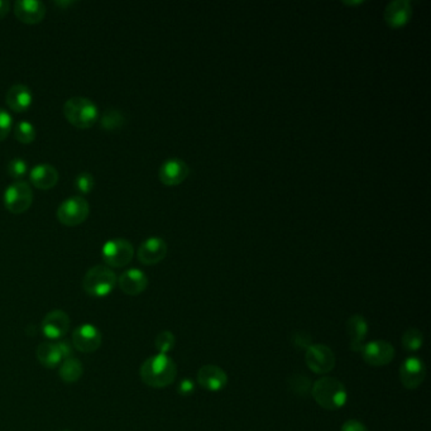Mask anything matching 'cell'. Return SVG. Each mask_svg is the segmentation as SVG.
<instances>
[{
    "label": "cell",
    "instance_id": "cell-34",
    "mask_svg": "<svg viewBox=\"0 0 431 431\" xmlns=\"http://www.w3.org/2000/svg\"><path fill=\"white\" fill-rule=\"evenodd\" d=\"M340 431H368V429L358 420H348L343 424Z\"/></svg>",
    "mask_w": 431,
    "mask_h": 431
},
{
    "label": "cell",
    "instance_id": "cell-5",
    "mask_svg": "<svg viewBox=\"0 0 431 431\" xmlns=\"http://www.w3.org/2000/svg\"><path fill=\"white\" fill-rule=\"evenodd\" d=\"M6 209L12 214H22L31 208L33 192L31 186L25 181H15L8 186L3 195Z\"/></svg>",
    "mask_w": 431,
    "mask_h": 431
},
{
    "label": "cell",
    "instance_id": "cell-23",
    "mask_svg": "<svg viewBox=\"0 0 431 431\" xmlns=\"http://www.w3.org/2000/svg\"><path fill=\"white\" fill-rule=\"evenodd\" d=\"M58 373L63 382L75 383L84 375V367L77 358L70 357L62 362Z\"/></svg>",
    "mask_w": 431,
    "mask_h": 431
},
{
    "label": "cell",
    "instance_id": "cell-10",
    "mask_svg": "<svg viewBox=\"0 0 431 431\" xmlns=\"http://www.w3.org/2000/svg\"><path fill=\"white\" fill-rule=\"evenodd\" d=\"M103 343V335L93 324H82L73 332V345L81 353H94Z\"/></svg>",
    "mask_w": 431,
    "mask_h": 431
},
{
    "label": "cell",
    "instance_id": "cell-24",
    "mask_svg": "<svg viewBox=\"0 0 431 431\" xmlns=\"http://www.w3.org/2000/svg\"><path fill=\"white\" fill-rule=\"evenodd\" d=\"M125 124V117L123 113L118 109H106L100 118L101 128L109 132L120 130Z\"/></svg>",
    "mask_w": 431,
    "mask_h": 431
},
{
    "label": "cell",
    "instance_id": "cell-26",
    "mask_svg": "<svg viewBox=\"0 0 431 431\" xmlns=\"http://www.w3.org/2000/svg\"><path fill=\"white\" fill-rule=\"evenodd\" d=\"M424 344V334L416 327H410L402 335V346L407 351H418Z\"/></svg>",
    "mask_w": 431,
    "mask_h": 431
},
{
    "label": "cell",
    "instance_id": "cell-33",
    "mask_svg": "<svg viewBox=\"0 0 431 431\" xmlns=\"http://www.w3.org/2000/svg\"><path fill=\"white\" fill-rule=\"evenodd\" d=\"M194 391H195V383H194L192 380L184 378V380L180 381L179 386H177V392L181 396H184V397L192 396L194 394Z\"/></svg>",
    "mask_w": 431,
    "mask_h": 431
},
{
    "label": "cell",
    "instance_id": "cell-15",
    "mask_svg": "<svg viewBox=\"0 0 431 431\" xmlns=\"http://www.w3.org/2000/svg\"><path fill=\"white\" fill-rule=\"evenodd\" d=\"M167 243L160 237H151L144 240L138 249V259L143 265L160 263L167 256Z\"/></svg>",
    "mask_w": 431,
    "mask_h": 431
},
{
    "label": "cell",
    "instance_id": "cell-29",
    "mask_svg": "<svg viewBox=\"0 0 431 431\" xmlns=\"http://www.w3.org/2000/svg\"><path fill=\"white\" fill-rule=\"evenodd\" d=\"M94 185H95V179L93 175L87 171L79 173L75 179V187L81 194H89L93 190Z\"/></svg>",
    "mask_w": 431,
    "mask_h": 431
},
{
    "label": "cell",
    "instance_id": "cell-13",
    "mask_svg": "<svg viewBox=\"0 0 431 431\" xmlns=\"http://www.w3.org/2000/svg\"><path fill=\"white\" fill-rule=\"evenodd\" d=\"M190 173V168L181 158H168L160 167L158 177L163 185L176 186L184 182Z\"/></svg>",
    "mask_w": 431,
    "mask_h": 431
},
{
    "label": "cell",
    "instance_id": "cell-20",
    "mask_svg": "<svg viewBox=\"0 0 431 431\" xmlns=\"http://www.w3.org/2000/svg\"><path fill=\"white\" fill-rule=\"evenodd\" d=\"M58 171L49 163H42L33 167L30 171L32 185L41 190H49L58 182Z\"/></svg>",
    "mask_w": 431,
    "mask_h": 431
},
{
    "label": "cell",
    "instance_id": "cell-21",
    "mask_svg": "<svg viewBox=\"0 0 431 431\" xmlns=\"http://www.w3.org/2000/svg\"><path fill=\"white\" fill-rule=\"evenodd\" d=\"M346 330L351 339V351H362L364 339L368 334V323L362 315H353L346 321Z\"/></svg>",
    "mask_w": 431,
    "mask_h": 431
},
{
    "label": "cell",
    "instance_id": "cell-16",
    "mask_svg": "<svg viewBox=\"0 0 431 431\" xmlns=\"http://www.w3.org/2000/svg\"><path fill=\"white\" fill-rule=\"evenodd\" d=\"M14 14L27 25L41 23L46 15V6L38 0H17L14 3Z\"/></svg>",
    "mask_w": 431,
    "mask_h": 431
},
{
    "label": "cell",
    "instance_id": "cell-36",
    "mask_svg": "<svg viewBox=\"0 0 431 431\" xmlns=\"http://www.w3.org/2000/svg\"><path fill=\"white\" fill-rule=\"evenodd\" d=\"M62 431H70V430H62Z\"/></svg>",
    "mask_w": 431,
    "mask_h": 431
},
{
    "label": "cell",
    "instance_id": "cell-11",
    "mask_svg": "<svg viewBox=\"0 0 431 431\" xmlns=\"http://www.w3.org/2000/svg\"><path fill=\"white\" fill-rule=\"evenodd\" d=\"M70 316L62 310H52L46 315L41 324V332L49 340H60L68 333Z\"/></svg>",
    "mask_w": 431,
    "mask_h": 431
},
{
    "label": "cell",
    "instance_id": "cell-7",
    "mask_svg": "<svg viewBox=\"0 0 431 431\" xmlns=\"http://www.w3.org/2000/svg\"><path fill=\"white\" fill-rule=\"evenodd\" d=\"M135 256V248L130 240L114 238L106 240L101 248V257L109 267L122 268L130 263Z\"/></svg>",
    "mask_w": 431,
    "mask_h": 431
},
{
    "label": "cell",
    "instance_id": "cell-19",
    "mask_svg": "<svg viewBox=\"0 0 431 431\" xmlns=\"http://www.w3.org/2000/svg\"><path fill=\"white\" fill-rule=\"evenodd\" d=\"M6 101L12 111L23 113L27 109H30L33 101V94L30 87H25L23 84H15L8 89Z\"/></svg>",
    "mask_w": 431,
    "mask_h": 431
},
{
    "label": "cell",
    "instance_id": "cell-2",
    "mask_svg": "<svg viewBox=\"0 0 431 431\" xmlns=\"http://www.w3.org/2000/svg\"><path fill=\"white\" fill-rule=\"evenodd\" d=\"M311 396L319 406L335 411L344 406L348 392L344 385L332 377H323L311 386Z\"/></svg>",
    "mask_w": 431,
    "mask_h": 431
},
{
    "label": "cell",
    "instance_id": "cell-28",
    "mask_svg": "<svg viewBox=\"0 0 431 431\" xmlns=\"http://www.w3.org/2000/svg\"><path fill=\"white\" fill-rule=\"evenodd\" d=\"M175 345H176V338H175L173 332H170V330L161 332L154 340V346L160 354H167L168 351H173Z\"/></svg>",
    "mask_w": 431,
    "mask_h": 431
},
{
    "label": "cell",
    "instance_id": "cell-18",
    "mask_svg": "<svg viewBox=\"0 0 431 431\" xmlns=\"http://www.w3.org/2000/svg\"><path fill=\"white\" fill-rule=\"evenodd\" d=\"M118 285L125 295L137 296L147 289L148 277L141 270L130 268L119 276Z\"/></svg>",
    "mask_w": 431,
    "mask_h": 431
},
{
    "label": "cell",
    "instance_id": "cell-6",
    "mask_svg": "<svg viewBox=\"0 0 431 431\" xmlns=\"http://www.w3.org/2000/svg\"><path fill=\"white\" fill-rule=\"evenodd\" d=\"M90 214V205L82 196H71L62 201L57 209V219L66 227H76L85 222Z\"/></svg>",
    "mask_w": 431,
    "mask_h": 431
},
{
    "label": "cell",
    "instance_id": "cell-3",
    "mask_svg": "<svg viewBox=\"0 0 431 431\" xmlns=\"http://www.w3.org/2000/svg\"><path fill=\"white\" fill-rule=\"evenodd\" d=\"M63 115L79 130L92 128L99 120V109L90 99L74 96L63 104Z\"/></svg>",
    "mask_w": 431,
    "mask_h": 431
},
{
    "label": "cell",
    "instance_id": "cell-9",
    "mask_svg": "<svg viewBox=\"0 0 431 431\" xmlns=\"http://www.w3.org/2000/svg\"><path fill=\"white\" fill-rule=\"evenodd\" d=\"M362 357L367 364L372 367H383L394 361V345L386 340H373L364 344L362 349Z\"/></svg>",
    "mask_w": 431,
    "mask_h": 431
},
{
    "label": "cell",
    "instance_id": "cell-14",
    "mask_svg": "<svg viewBox=\"0 0 431 431\" xmlns=\"http://www.w3.org/2000/svg\"><path fill=\"white\" fill-rule=\"evenodd\" d=\"M197 381L201 387L205 388L210 392H219L228 385V375L225 370L214 366V364H206L201 367L197 372Z\"/></svg>",
    "mask_w": 431,
    "mask_h": 431
},
{
    "label": "cell",
    "instance_id": "cell-32",
    "mask_svg": "<svg viewBox=\"0 0 431 431\" xmlns=\"http://www.w3.org/2000/svg\"><path fill=\"white\" fill-rule=\"evenodd\" d=\"M13 127V117L9 111L0 108V142L9 136Z\"/></svg>",
    "mask_w": 431,
    "mask_h": 431
},
{
    "label": "cell",
    "instance_id": "cell-31",
    "mask_svg": "<svg viewBox=\"0 0 431 431\" xmlns=\"http://www.w3.org/2000/svg\"><path fill=\"white\" fill-rule=\"evenodd\" d=\"M291 343L295 346L296 349H308L310 345L313 344V339L311 335L306 333V332H302V330H297L291 334Z\"/></svg>",
    "mask_w": 431,
    "mask_h": 431
},
{
    "label": "cell",
    "instance_id": "cell-12",
    "mask_svg": "<svg viewBox=\"0 0 431 431\" xmlns=\"http://www.w3.org/2000/svg\"><path fill=\"white\" fill-rule=\"evenodd\" d=\"M426 368L424 362L418 357L406 358L400 367V380L404 387L416 389L424 382Z\"/></svg>",
    "mask_w": 431,
    "mask_h": 431
},
{
    "label": "cell",
    "instance_id": "cell-4",
    "mask_svg": "<svg viewBox=\"0 0 431 431\" xmlns=\"http://www.w3.org/2000/svg\"><path fill=\"white\" fill-rule=\"evenodd\" d=\"M117 284V275L108 266H94L82 278L84 291L96 299L109 295Z\"/></svg>",
    "mask_w": 431,
    "mask_h": 431
},
{
    "label": "cell",
    "instance_id": "cell-22",
    "mask_svg": "<svg viewBox=\"0 0 431 431\" xmlns=\"http://www.w3.org/2000/svg\"><path fill=\"white\" fill-rule=\"evenodd\" d=\"M37 359L39 363L49 370L56 368L65 361L58 343H51V342L38 345Z\"/></svg>",
    "mask_w": 431,
    "mask_h": 431
},
{
    "label": "cell",
    "instance_id": "cell-1",
    "mask_svg": "<svg viewBox=\"0 0 431 431\" xmlns=\"http://www.w3.org/2000/svg\"><path fill=\"white\" fill-rule=\"evenodd\" d=\"M139 376L149 387L165 388L173 385L177 376V367L167 354H156L144 361Z\"/></svg>",
    "mask_w": 431,
    "mask_h": 431
},
{
    "label": "cell",
    "instance_id": "cell-35",
    "mask_svg": "<svg viewBox=\"0 0 431 431\" xmlns=\"http://www.w3.org/2000/svg\"><path fill=\"white\" fill-rule=\"evenodd\" d=\"M11 11V3L8 0H0V19L4 18Z\"/></svg>",
    "mask_w": 431,
    "mask_h": 431
},
{
    "label": "cell",
    "instance_id": "cell-8",
    "mask_svg": "<svg viewBox=\"0 0 431 431\" xmlns=\"http://www.w3.org/2000/svg\"><path fill=\"white\" fill-rule=\"evenodd\" d=\"M305 361L308 368L316 375H327L335 367L333 351L324 344H311L305 353Z\"/></svg>",
    "mask_w": 431,
    "mask_h": 431
},
{
    "label": "cell",
    "instance_id": "cell-25",
    "mask_svg": "<svg viewBox=\"0 0 431 431\" xmlns=\"http://www.w3.org/2000/svg\"><path fill=\"white\" fill-rule=\"evenodd\" d=\"M289 388L291 392H294L296 396H300V397H305L308 394H311V381L308 380V377L301 373H295L292 376L289 377Z\"/></svg>",
    "mask_w": 431,
    "mask_h": 431
},
{
    "label": "cell",
    "instance_id": "cell-27",
    "mask_svg": "<svg viewBox=\"0 0 431 431\" xmlns=\"http://www.w3.org/2000/svg\"><path fill=\"white\" fill-rule=\"evenodd\" d=\"M14 137L18 142L30 144L36 139V128L28 120H20L14 127Z\"/></svg>",
    "mask_w": 431,
    "mask_h": 431
},
{
    "label": "cell",
    "instance_id": "cell-30",
    "mask_svg": "<svg viewBox=\"0 0 431 431\" xmlns=\"http://www.w3.org/2000/svg\"><path fill=\"white\" fill-rule=\"evenodd\" d=\"M6 168H8L9 176H12L13 179L17 181L25 177V173H28V165L22 158H14V160L9 161Z\"/></svg>",
    "mask_w": 431,
    "mask_h": 431
},
{
    "label": "cell",
    "instance_id": "cell-17",
    "mask_svg": "<svg viewBox=\"0 0 431 431\" xmlns=\"http://www.w3.org/2000/svg\"><path fill=\"white\" fill-rule=\"evenodd\" d=\"M413 15V6L408 0H394L385 9V20L391 28H401L408 23Z\"/></svg>",
    "mask_w": 431,
    "mask_h": 431
}]
</instances>
